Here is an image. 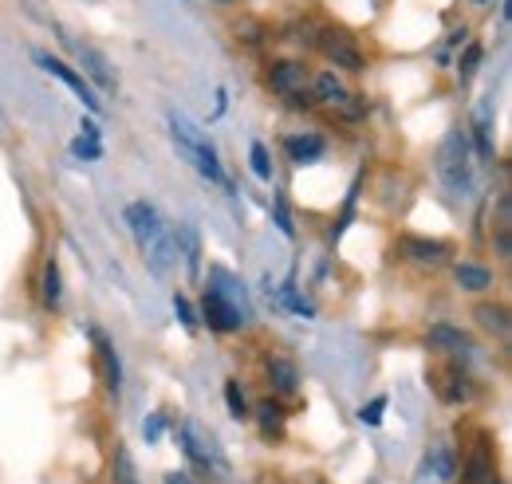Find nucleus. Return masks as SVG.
<instances>
[{"label": "nucleus", "mask_w": 512, "mask_h": 484, "mask_svg": "<svg viewBox=\"0 0 512 484\" xmlns=\"http://www.w3.org/2000/svg\"><path fill=\"white\" fill-rule=\"evenodd\" d=\"M127 225L130 233H134V241H138V252H142V260L158 272V276H170L174 268H178V237L170 233V225L162 221V213L150 205V201H130L127 205Z\"/></svg>", "instance_id": "f257e3e1"}, {"label": "nucleus", "mask_w": 512, "mask_h": 484, "mask_svg": "<svg viewBox=\"0 0 512 484\" xmlns=\"http://www.w3.org/2000/svg\"><path fill=\"white\" fill-rule=\"evenodd\" d=\"M434 166H438V178H442V185H446L449 193H457V197L473 193V158H469L465 130H449L446 138L438 142Z\"/></svg>", "instance_id": "f03ea898"}, {"label": "nucleus", "mask_w": 512, "mask_h": 484, "mask_svg": "<svg viewBox=\"0 0 512 484\" xmlns=\"http://www.w3.org/2000/svg\"><path fill=\"white\" fill-rule=\"evenodd\" d=\"M170 134H174V146H178V154L190 162L193 170L201 174V178H209V182H225V170H221V162H217V150L193 130L186 119H170Z\"/></svg>", "instance_id": "7ed1b4c3"}, {"label": "nucleus", "mask_w": 512, "mask_h": 484, "mask_svg": "<svg viewBox=\"0 0 512 484\" xmlns=\"http://www.w3.org/2000/svg\"><path fill=\"white\" fill-rule=\"evenodd\" d=\"M213 280L217 284H209V292L201 300V315H205V323L213 331H237L241 323H249V307H245V300H233V292L225 288L221 272H213Z\"/></svg>", "instance_id": "20e7f679"}, {"label": "nucleus", "mask_w": 512, "mask_h": 484, "mask_svg": "<svg viewBox=\"0 0 512 484\" xmlns=\"http://www.w3.org/2000/svg\"><path fill=\"white\" fill-rule=\"evenodd\" d=\"M268 87L296 107H312V71L304 60H276L268 67Z\"/></svg>", "instance_id": "39448f33"}, {"label": "nucleus", "mask_w": 512, "mask_h": 484, "mask_svg": "<svg viewBox=\"0 0 512 484\" xmlns=\"http://www.w3.org/2000/svg\"><path fill=\"white\" fill-rule=\"evenodd\" d=\"M316 48H320L327 60L335 63V67H343V71H363L367 67V56H363V48L355 44V36L351 32H343V28H320L316 32Z\"/></svg>", "instance_id": "423d86ee"}, {"label": "nucleus", "mask_w": 512, "mask_h": 484, "mask_svg": "<svg viewBox=\"0 0 512 484\" xmlns=\"http://www.w3.org/2000/svg\"><path fill=\"white\" fill-rule=\"evenodd\" d=\"M182 449H186V457H190L197 469H217L221 477L229 473V461H225V453H221V445L213 441V433H205L197 422H186L182 425Z\"/></svg>", "instance_id": "0eeeda50"}, {"label": "nucleus", "mask_w": 512, "mask_h": 484, "mask_svg": "<svg viewBox=\"0 0 512 484\" xmlns=\"http://www.w3.org/2000/svg\"><path fill=\"white\" fill-rule=\"evenodd\" d=\"M264 374H268V386H272V394H280V398H292V394L300 390V366L292 363L288 355H268V363H264Z\"/></svg>", "instance_id": "6e6552de"}, {"label": "nucleus", "mask_w": 512, "mask_h": 484, "mask_svg": "<svg viewBox=\"0 0 512 484\" xmlns=\"http://www.w3.org/2000/svg\"><path fill=\"white\" fill-rule=\"evenodd\" d=\"M36 63H40V67H44L48 75H56L60 83H67V87H71V91H75V95H79V99H83V103H87L91 111H99V99L91 95V87L83 83V75H79L75 67H67L64 60H56V56H48V52H36Z\"/></svg>", "instance_id": "1a4fd4ad"}, {"label": "nucleus", "mask_w": 512, "mask_h": 484, "mask_svg": "<svg viewBox=\"0 0 512 484\" xmlns=\"http://www.w3.org/2000/svg\"><path fill=\"white\" fill-rule=\"evenodd\" d=\"M75 52H79V67L95 79V87H99V91H115V87H119L115 71L107 67V56H103L99 48H91V44H75Z\"/></svg>", "instance_id": "9d476101"}, {"label": "nucleus", "mask_w": 512, "mask_h": 484, "mask_svg": "<svg viewBox=\"0 0 512 484\" xmlns=\"http://www.w3.org/2000/svg\"><path fill=\"white\" fill-rule=\"evenodd\" d=\"M465 484H501L497 481V465H493V453L485 441L473 445L469 461H465Z\"/></svg>", "instance_id": "9b49d317"}, {"label": "nucleus", "mask_w": 512, "mask_h": 484, "mask_svg": "<svg viewBox=\"0 0 512 484\" xmlns=\"http://www.w3.org/2000/svg\"><path fill=\"white\" fill-rule=\"evenodd\" d=\"M493 248H497V256H501V260H509V256H512V197H509V193H501V197H497V217H493Z\"/></svg>", "instance_id": "f8f14e48"}, {"label": "nucleus", "mask_w": 512, "mask_h": 484, "mask_svg": "<svg viewBox=\"0 0 512 484\" xmlns=\"http://www.w3.org/2000/svg\"><path fill=\"white\" fill-rule=\"evenodd\" d=\"M402 252H406L410 260H418V264L438 268V264H446L449 244L446 241H426V237H402Z\"/></svg>", "instance_id": "ddd939ff"}, {"label": "nucleus", "mask_w": 512, "mask_h": 484, "mask_svg": "<svg viewBox=\"0 0 512 484\" xmlns=\"http://www.w3.org/2000/svg\"><path fill=\"white\" fill-rule=\"evenodd\" d=\"M453 280H457L461 292H489L493 288V272L485 264H473V260H461L453 268Z\"/></svg>", "instance_id": "4468645a"}, {"label": "nucleus", "mask_w": 512, "mask_h": 484, "mask_svg": "<svg viewBox=\"0 0 512 484\" xmlns=\"http://www.w3.org/2000/svg\"><path fill=\"white\" fill-rule=\"evenodd\" d=\"M284 150H288V158H292L296 166H304V162L323 158L327 142H323L320 134H292V138H284Z\"/></svg>", "instance_id": "2eb2a0df"}, {"label": "nucleus", "mask_w": 512, "mask_h": 484, "mask_svg": "<svg viewBox=\"0 0 512 484\" xmlns=\"http://www.w3.org/2000/svg\"><path fill=\"white\" fill-rule=\"evenodd\" d=\"M426 343L430 347H438V351H453V355H469V335H461L457 327H449V323H434L430 327V335H426Z\"/></svg>", "instance_id": "dca6fc26"}, {"label": "nucleus", "mask_w": 512, "mask_h": 484, "mask_svg": "<svg viewBox=\"0 0 512 484\" xmlns=\"http://www.w3.org/2000/svg\"><path fill=\"white\" fill-rule=\"evenodd\" d=\"M473 315H477V323H481L489 335H497L501 343H509V307H505V303H481Z\"/></svg>", "instance_id": "f3484780"}, {"label": "nucleus", "mask_w": 512, "mask_h": 484, "mask_svg": "<svg viewBox=\"0 0 512 484\" xmlns=\"http://www.w3.org/2000/svg\"><path fill=\"white\" fill-rule=\"evenodd\" d=\"M343 95H347V87H343V79H339L335 71H320V75H312V103H323V107L331 111Z\"/></svg>", "instance_id": "a211bd4d"}, {"label": "nucleus", "mask_w": 512, "mask_h": 484, "mask_svg": "<svg viewBox=\"0 0 512 484\" xmlns=\"http://www.w3.org/2000/svg\"><path fill=\"white\" fill-rule=\"evenodd\" d=\"M438 394H442L446 402H469V398H473V386L465 382V374H461L457 366H449L446 374L438 378Z\"/></svg>", "instance_id": "6ab92c4d"}, {"label": "nucleus", "mask_w": 512, "mask_h": 484, "mask_svg": "<svg viewBox=\"0 0 512 484\" xmlns=\"http://www.w3.org/2000/svg\"><path fill=\"white\" fill-rule=\"evenodd\" d=\"M331 111H335V115H339L343 122L367 119V95H363V91H347V95H343V99H339Z\"/></svg>", "instance_id": "aec40b11"}, {"label": "nucleus", "mask_w": 512, "mask_h": 484, "mask_svg": "<svg viewBox=\"0 0 512 484\" xmlns=\"http://www.w3.org/2000/svg\"><path fill=\"white\" fill-rule=\"evenodd\" d=\"M40 296H44V307H60L64 284H60V264L56 260L44 264V288H40Z\"/></svg>", "instance_id": "412c9836"}, {"label": "nucleus", "mask_w": 512, "mask_h": 484, "mask_svg": "<svg viewBox=\"0 0 512 484\" xmlns=\"http://www.w3.org/2000/svg\"><path fill=\"white\" fill-rule=\"evenodd\" d=\"M95 343H99V355H103V366H107V386L119 394V386H123V366H119V355L111 351V343L95 331Z\"/></svg>", "instance_id": "4be33fe9"}, {"label": "nucleus", "mask_w": 512, "mask_h": 484, "mask_svg": "<svg viewBox=\"0 0 512 484\" xmlns=\"http://www.w3.org/2000/svg\"><path fill=\"white\" fill-rule=\"evenodd\" d=\"M426 469H430L434 477H442V481H449V477L457 473V461H453V453H449L446 445H434V449L426 453Z\"/></svg>", "instance_id": "5701e85b"}, {"label": "nucleus", "mask_w": 512, "mask_h": 484, "mask_svg": "<svg viewBox=\"0 0 512 484\" xmlns=\"http://www.w3.org/2000/svg\"><path fill=\"white\" fill-rule=\"evenodd\" d=\"M489 111H493V107H489V103H481V107H477V119H473V130H477V154H481V158H489V154H493V134H489V126H493V122H489Z\"/></svg>", "instance_id": "b1692460"}, {"label": "nucleus", "mask_w": 512, "mask_h": 484, "mask_svg": "<svg viewBox=\"0 0 512 484\" xmlns=\"http://www.w3.org/2000/svg\"><path fill=\"white\" fill-rule=\"evenodd\" d=\"M256 410H260L256 418H260V425H264V433H280V429H284V406H280V402L264 398Z\"/></svg>", "instance_id": "393cba45"}, {"label": "nucleus", "mask_w": 512, "mask_h": 484, "mask_svg": "<svg viewBox=\"0 0 512 484\" xmlns=\"http://www.w3.org/2000/svg\"><path fill=\"white\" fill-rule=\"evenodd\" d=\"M225 402H229V414L237 422L249 418V406H245V394H241V382H225Z\"/></svg>", "instance_id": "a878e982"}, {"label": "nucleus", "mask_w": 512, "mask_h": 484, "mask_svg": "<svg viewBox=\"0 0 512 484\" xmlns=\"http://www.w3.org/2000/svg\"><path fill=\"white\" fill-rule=\"evenodd\" d=\"M481 56H485V48H481V44H469V48H465V56H461V63H457L461 83H469V79H473V71L481 67Z\"/></svg>", "instance_id": "bb28decb"}, {"label": "nucleus", "mask_w": 512, "mask_h": 484, "mask_svg": "<svg viewBox=\"0 0 512 484\" xmlns=\"http://www.w3.org/2000/svg\"><path fill=\"white\" fill-rule=\"evenodd\" d=\"M71 154H75V158H87V162H95V158L103 154V146H99V138H91V134H79V138L71 142Z\"/></svg>", "instance_id": "cd10ccee"}, {"label": "nucleus", "mask_w": 512, "mask_h": 484, "mask_svg": "<svg viewBox=\"0 0 512 484\" xmlns=\"http://www.w3.org/2000/svg\"><path fill=\"white\" fill-rule=\"evenodd\" d=\"M249 158H253V174H256V178H260V182H272V162H268V150H264V142H253Z\"/></svg>", "instance_id": "c85d7f7f"}, {"label": "nucleus", "mask_w": 512, "mask_h": 484, "mask_svg": "<svg viewBox=\"0 0 512 484\" xmlns=\"http://www.w3.org/2000/svg\"><path fill=\"white\" fill-rule=\"evenodd\" d=\"M115 484H138V477H134V461H130L127 449L115 453Z\"/></svg>", "instance_id": "c756f323"}, {"label": "nucleus", "mask_w": 512, "mask_h": 484, "mask_svg": "<svg viewBox=\"0 0 512 484\" xmlns=\"http://www.w3.org/2000/svg\"><path fill=\"white\" fill-rule=\"evenodd\" d=\"M383 410H386V398H375V402H367V406L359 410V418L367 425H379L383 422Z\"/></svg>", "instance_id": "7c9ffc66"}, {"label": "nucleus", "mask_w": 512, "mask_h": 484, "mask_svg": "<svg viewBox=\"0 0 512 484\" xmlns=\"http://www.w3.org/2000/svg\"><path fill=\"white\" fill-rule=\"evenodd\" d=\"M276 225H280V233H284V237H292V233H296V229H292V217H288L284 197H276Z\"/></svg>", "instance_id": "2f4dec72"}, {"label": "nucleus", "mask_w": 512, "mask_h": 484, "mask_svg": "<svg viewBox=\"0 0 512 484\" xmlns=\"http://www.w3.org/2000/svg\"><path fill=\"white\" fill-rule=\"evenodd\" d=\"M186 237V260H190V276H197V233L193 229H182Z\"/></svg>", "instance_id": "473e14b6"}, {"label": "nucleus", "mask_w": 512, "mask_h": 484, "mask_svg": "<svg viewBox=\"0 0 512 484\" xmlns=\"http://www.w3.org/2000/svg\"><path fill=\"white\" fill-rule=\"evenodd\" d=\"M174 307H178V315H182V323H186V327H197V315H193V307H190V300H186V296H174Z\"/></svg>", "instance_id": "72a5a7b5"}, {"label": "nucleus", "mask_w": 512, "mask_h": 484, "mask_svg": "<svg viewBox=\"0 0 512 484\" xmlns=\"http://www.w3.org/2000/svg\"><path fill=\"white\" fill-rule=\"evenodd\" d=\"M158 433H162V418H150V422H146V437H150V441H154V437H158Z\"/></svg>", "instance_id": "f704fd0d"}, {"label": "nucleus", "mask_w": 512, "mask_h": 484, "mask_svg": "<svg viewBox=\"0 0 512 484\" xmlns=\"http://www.w3.org/2000/svg\"><path fill=\"white\" fill-rule=\"evenodd\" d=\"M166 484H186V477H174V473H170V477H166Z\"/></svg>", "instance_id": "c9c22d12"}, {"label": "nucleus", "mask_w": 512, "mask_h": 484, "mask_svg": "<svg viewBox=\"0 0 512 484\" xmlns=\"http://www.w3.org/2000/svg\"><path fill=\"white\" fill-rule=\"evenodd\" d=\"M217 4H233V0H217Z\"/></svg>", "instance_id": "e433bc0d"}, {"label": "nucleus", "mask_w": 512, "mask_h": 484, "mask_svg": "<svg viewBox=\"0 0 512 484\" xmlns=\"http://www.w3.org/2000/svg\"><path fill=\"white\" fill-rule=\"evenodd\" d=\"M473 4H485V0H473Z\"/></svg>", "instance_id": "4c0bfd02"}, {"label": "nucleus", "mask_w": 512, "mask_h": 484, "mask_svg": "<svg viewBox=\"0 0 512 484\" xmlns=\"http://www.w3.org/2000/svg\"><path fill=\"white\" fill-rule=\"evenodd\" d=\"M0 126H4V119H0Z\"/></svg>", "instance_id": "58836bf2"}]
</instances>
